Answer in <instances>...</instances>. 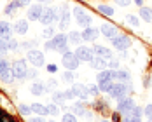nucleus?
I'll use <instances>...</instances> for the list:
<instances>
[{
    "instance_id": "f257e3e1",
    "label": "nucleus",
    "mask_w": 152,
    "mask_h": 122,
    "mask_svg": "<svg viewBox=\"0 0 152 122\" xmlns=\"http://www.w3.org/2000/svg\"><path fill=\"white\" fill-rule=\"evenodd\" d=\"M131 87L126 84L124 86V82L122 84H112V87L108 89V94H110V98H115V99H124V96H126V92L129 91Z\"/></svg>"
},
{
    "instance_id": "f03ea898",
    "label": "nucleus",
    "mask_w": 152,
    "mask_h": 122,
    "mask_svg": "<svg viewBox=\"0 0 152 122\" xmlns=\"http://www.w3.org/2000/svg\"><path fill=\"white\" fill-rule=\"evenodd\" d=\"M133 108H135V101H133L131 98H124V99H121V101H119V107H117V110H119V113H122L124 117H129Z\"/></svg>"
},
{
    "instance_id": "7ed1b4c3",
    "label": "nucleus",
    "mask_w": 152,
    "mask_h": 122,
    "mask_svg": "<svg viewBox=\"0 0 152 122\" xmlns=\"http://www.w3.org/2000/svg\"><path fill=\"white\" fill-rule=\"evenodd\" d=\"M63 66L66 68V70H75L77 66H79V58H77L74 52H65L63 54Z\"/></svg>"
},
{
    "instance_id": "20e7f679",
    "label": "nucleus",
    "mask_w": 152,
    "mask_h": 122,
    "mask_svg": "<svg viewBox=\"0 0 152 122\" xmlns=\"http://www.w3.org/2000/svg\"><path fill=\"white\" fill-rule=\"evenodd\" d=\"M26 58H28V61L33 66H42L44 65V54L39 49H30L28 54H26Z\"/></svg>"
},
{
    "instance_id": "39448f33",
    "label": "nucleus",
    "mask_w": 152,
    "mask_h": 122,
    "mask_svg": "<svg viewBox=\"0 0 152 122\" xmlns=\"http://www.w3.org/2000/svg\"><path fill=\"white\" fill-rule=\"evenodd\" d=\"M112 46L115 47V49H119V51H124V49H128V47L131 46V38L126 37V35H115L112 38Z\"/></svg>"
},
{
    "instance_id": "423d86ee",
    "label": "nucleus",
    "mask_w": 152,
    "mask_h": 122,
    "mask_svg": "<svg viewBox=\"0 0 152 122\" xmlns=\"http://www.w3.org/2000/svg\"><path fill=\"white\" fill-rule=\"evenodd\" d=\"M11 70H12V73H14L16 78H23V77H26V61L19 60V61H14L12 63V66H11Z\"/></svg>"
},
{
    "instance_id": "0eeeda50",
    "label": "nucleus",
    "mask_w": 152,
    "mask_h": 122,
    "mask_svg": "<svg viewBox=\"0 0 152 122\" xmlns=\"http://www.w3.org/2000/svg\"><path fill=\"white\" fill-rule=\"evenodd\" d=\"M74 12H75V17H77V21H79V25H80V26L88 28V26L91 25L93 19H91V16L88 14L86 11H82L80 7H75V9H74Z\"/></svg>"
},
{
    "instance_id": "6e6552de",
    "label": "nucleus",
    "mask_w": 152,
    "mask_h": 122,
    "mask_svg": "<svg viewBox=\"0 0 152 122\" xmlns=\"http://www.w3.org/2000/svg\"><path fill=\"white\" fill-rule=\"evenodd\" d=\"M53 49L54 51H60V52H66V42H68V38L65 37V35H54L53 37Z\"/></svg>"
},
{
    "instance_id": "1a4fd4ad",
    "label": "nucleus",
    "mask_w": 152,
    "mask_h": 122,
    "mask_svg": "<svg viewBox=\"0 0 152 122\" xmlns=\"http://www.w3.org/2000/svg\"><path fill=\"white\" fill-rule=\"evenodd\" d=\"M93 54H94V51L89 49V47H77L75 51V56L79 58V61H91L93 60Z\"/></svg>"
},
{
    "instance_id": "9d476101",
    "label": "nucleus",
    "mask_w": 152,
    "mask_h": 122,
    "mask_svg": "<svg viewBox=\"0 0 152 122\" xmlns=\"http://www.w3.org/2000/svg\"><path fill=\"white\" fill-rule=\"evenodd\" d=\"M54 19H56V12H54V9H51V7H46L39 21H40L42 25H46V26H47V25H51Z\"/></svg>"
},
{
    "instance_id": "9b49d317",
    "label": "nucleus",
    "mask_w": 152,
    "mask_h": 122,
    "mask_svg": "<svg viewBox=\"0 0 152 122\" xmlns=\"http://www.w3.org/2000/svg\"><path fill=\"white\" fill-rule=\"evenodd\" d=\"M42 12H44V7H42L40 4L31 5L30 9H28V19H30V21H39L40 16H42Z\"/></svg>"
},
{
    "instance_id": "f8f14e48",
    "label": "nucleus",
    "mask_w": 152,
    "mask_h": 122,
    "mask_svg": "<svg viewBox=\"0 0 152 122\" xmlns=\"http://www.w3.org/2000/svg\"><path fill=\"white\" fill-rule=\"evenodd\" d=\"M98 33H100V30L88 26V28H84V31H82L80 35H82V38H84V40H88V42H93V40H96Z\"/></svg>"
},
{
    "instance_id": "ddd939ff",
    "label": "nucleus",
    "mask_w": 152,
    "mask_h": 122,
    "mask_svg": "<svg viewBox=\"0 0 152 122\" xmlns=\"http://www.w3.org/2000/svg\"><path fill=\"white\" fill-rule=\"evenodd\" d=\"M72 91L75 92V96H79L80 99H86L89 96V91H88V86H82V84H74Z\"/></svg>"
},
{
    "instance_id": "4468645a",
    "label": "nucleus",
    "mask_w": 152,
    "mask_h": 122,
    "mask_svg": "<svg viewBox=\"0 0 152 122\" xmlns=\"http://www.w3.org/2000/svg\"><path fill=\"white\" fill-rule=\"evenodd\" d=\"M102 33L105 35L107 38H114L115 35H117V28L114 26V25H108V23H105V25H102Z\"/></svg>"
},
{
    "instance_id": "2eb2a0df",
    "label": "nucleus",
    "mask_w": 152,
    "mask_h": 122,
    "mask_svg": "<svg viewBox=\"0 0 152 122\" xmlns=\"http://www.w3.org/2000/svg\"><path fill=\"white\" fill-rule=\"evenodd\" d=\"M110 78H117V72H114V70H102L98 77H96V80L98 82H103V80H110Z\"/></svg>"
},
{
    "instance_id": "dca6fc26",
    "label": "nucleus",
    "mask_w": 152,
    "mask_h": 122,
    "mask_svg": "<svg viewBox=\"0 0 152 122\" xmlns=\"http://www.w3.org/2000/svg\"><path fill=\"white\" fill-rule=\"evenodd\" d=\"M60 28L61 30H65L66 26H68V23H70V12L66 11V7H61V16H60Z\"/></svg>"
},
{
    "instance_id": "f3484780",
    "label": "nucleus",
    "mask_w": 152,
    "mask_h": 122,
    "mask_svg": "<svg viewBox=\"0 0 152 122\" xmlns=\"http://www.w3.org/2000/svg\"><path fill=\"white\" fill-rule=\"evenodd\" d=\"M14 31L16 33H19V35H25V33L28 31V23H26V19H19V21H16Z\"/></svg>"
},
{
    "instance_id": "a211bd4d",
    "label": "nucleus",
    "mask_w": 152,
    "mask_h": 122,
    "mask_svg": "<svg viewBox=\"0 0 152 122\" xmlns=\"http://www.w3.org/2000/svg\"><path fill=\"white\" fill-rule=\"evenodd\" d=\"M91 63V68H94V70H103L107 66V63H105V58H100V56H93V60L89 61Z\"/></svg>"
},
{
    "instance_id": "6ab92c4d",
    "label": "nucleus",
    "mask_w": 152,
    "mask_h": 122,
    "mask_svg": "<svg viewBox=\"0 0 152 122\" xmlns=\"http://www.w3.org/2000/svg\"><path fill=\"white\" fill-rule=\"evenodd\" d=\"M93 51H94L96 56H100V58H112V51L107 49V47H103V46H94Z\"/></svg>"
},
{
    "instance_id": "aec40b11",
    "label": "nucleus",
    "mask_w": 152,
    "mask_h": 122,
    "mask_svg": "<svg viewBox=\"0 0 152 122\" xmlns=\"http://www.w3.org/2000/svg\"><path fill=\"white\" fill-rule=\"evenodd\" d=\"M0 37L2 38H11V26H9V23H5V21H0Z\"/></svg>"
},
{
    "instance_id": "412c9836",
    "label": "nucleus",
    "mask_w": 152,
    "mask_h": 122,
    "mask_svg": "<svg viewBox=\"0 0 152 122\" xmlns=\"http://www.w3.org/2000/svg\"><path fill=\"white\" fill-rule=\"evenodd\" d=\"M44 92H46V86H44V84L37 82V84H33V86H31V94L40 96V94H44Z\"/></svg>"
},
{
    "instance_id": "4be33fe9",
    "label": "nucleus",
    "mask_w": 152,
    "mask_h": 122,
    "mask_svg": "<svg viewBox=\"0 0 152 122\" xmlns=\"http://www.w3.org/2000/svg\"><path fill=\"white\" fill-rule=\"evenodd\" d=\"M140 16H142L147 23H152V9L151 7H142V9H140Z\"/></svg>"
},
{
    "instance_id": "5701e85b",
    "label": "nucleus",
    "mask_w": 152,
    "mask_h": 122,
    "mask_svg": "<svg viewBox=\"0 0 152 122\" xmlns=\"http://www.w3.org/2000/svg\"><path fill=\"white\" fill-rule=\"evenodd\" d=\"M31 112H35V113H39V115H46L47 107L40 105V103H33V105H31Z\"/></svg>"
},
{
    "instance_id": "b1692460",
    "label": "nucleus",
    "mask_w": 152,
    "mask_h": 122,
    "mask_svg": "<svg viewBox=\"0 0 152 122\" xmlns=\"http://www.w3.org/2000/svg\"><path fill=\"white\" fill-rule=\"evenodd\" d=\"M19 5H21V4H19V0H12V2H9V4H7V7H5V14H12Z\"/></svg>"
},
{
    "instance_id": "393cba45",
    "label": "nucleus",
    "mask_w": 152,
    "mask_h": 122,
    "mask_svg": "<svg viewBox=\"0 0 152 122\" xmlns=\"http://www.w3.org/2000/svg\"><path fill=\"white\" fill-rule=\"evenodd\" d=\"M117 78H119L121 82H126V84H128V82H129V72H128V70H119V72H117Z\"/></svg>"
},
{
    "instance_id": "a878e982",
    "label": "nucleus",
    "mask_w": 152,
    "mask_h": 122,
    "mask_svg": "<svg viewBox=\"0 0 152 122\" xmlns=\"http://www.w3.org/2000/svg\"><path fill=\"white\" fill-rule=\"evenodd\" d=\"M0 77H2V80H4V82H11L12 78H16V77H14V73H12V70H11V68H9V70H5L4 73H0Z\"/></svg>"
},
{
    "instance_id": "bb28decb",
    "label": "nucleus",
    "mask_w": 152,
    "mask_h": 122,
    "mask_svg": "<svg viewBox=\"0 0 152 122\" xmlns=\"http://www.w3.org/2000/svg\"><path fill=\"white\" fill-rule=\"evenodd\" d=\"M68 37H70L68 40H70L72 44H79V42H80V38H82V35H80L79 31H70V35H68Z\"/></svg>"
},
{
    "instance_id": "cd10ccee",
    "label": "nucleus",
    "mask_w": 152,
    "mask_h": 122,
    "mask_svg": "<svg viewBox=\"0 0 152 122\" xmlns=\"http://www.w3.org/2000/svg\"><path fill=\"white\" fill-rule=\"evenodd\" d=\"M124 21H126V23H129L131 26H138V25H140V23H138V17H137V16H133V14L124 16Z\"/></svg>"
},
{
    "instance_id": "c85d7f7f",
    "label": "nucleus",
    "mask_w": 152,
    "mask_h": 122,
    "mask_svg": "<svg viewBox=\"0 0 152 122\" xmlns=\"http://www.w3.org/2000/svg\"><path fill=\"white\" fill-rule=\"evenodd\" d=\"M98 11L105 16H114V9L108 7V5H98Z\"/></svg>"
},
{
    "instance_id": "c756f323",
    "label": "nucleus",
    "mask_w": 152,
    "mask_h": 122,
    "mask_svg": "<svg viewBox=\"0 0 152 122\" xmlns=\"http://www.w3.org/2000/svg\"><path fill=\"white\" fill-rule=\"evenodd\" d=\"M72 112H74V113H77V115H84L86 108H84V105H82V103H75V105L72 107Z\"/></svg>"
},
{
    "instance_id": "7c9ffc66",
    "label": "nucleus",
    "mask_w": 152,
    "mask_h": 122,
    "mask_svg": "<svg viewBox=\"0 0 152 122\" xmlns=\"http://www.w3.org/2000/svg\"><path fill=\"white\" fill-rule=\"evenodd\" d=\"M0 122H16V121H14V117H11L7 112L0 110Z\"/></svg>"
},
{
    "instance_id": "2f4dec72",
    "label": "nucleus",
    "mask_w": 152,
    "mask_h": 122,
    "mask_svg": "<svg viewBox=\"0 0 152 122\" xmlns=\"http://www.w3.org/2000/svg\"><path fill=\"white\" fill-rule=\"evenodd\" d=\"M18 47H19L18 40H14V38H7V49H9V51H18Z\"/></svg>"
},
{
    "instance_id": "473e14b6",
    "label": "nucleus",
    "mask_w": 152,
    "mask_h": 122,
    "mask_svg": "<svg viewBox=\"0 0 152 122\" xmlns=\"http://www.w3.org/2000/svg\"><path fill=\"white\" fill-rule=\"evenodd\" d=\"M47 113H51V115H54V117H56V115L60 113V107H58L56 103H53V105H49V107H47Z\"/></svg>"
},
{
    "instance_id": "72a5a7b5",
    "label": "nucleus",
    "mask_w": 152,
    "mask_h": 122,
    "mask_svg": "<svg viewBox=\"0 0 152 122\" xmlns=\"http://www.w3.org/2000/svg\"><path fill=\"white\" fill-rule=\"evenodd\" d=\"M19 113L23 117H28L31 113V107H26V105H19Z\"/></svg>"
},
{
    "instance_id": "f704fd0d",
    "label": "nucleus",
    "mask_w": 152,
    "mask_h": 122,
    "mask_svg": "<svg viewBox=\"0 0 152 122\" xmlns=\"http://www.w3.org/2000/svg\"><path fill=\"white\" fill-rule=\"evenodd\" d=\"M74 78H75V77H74V73H72V70H68V72H65V73H63V80H65L66 84H72V82H74Z\"/></svg>"
},
{
    "instance_id": "c9c22d12",
    "label": "nucleus",
    "mask_w": 152,
    "mask_h": 122,
    "mask_svg": "<svg viewBox=\"0 0 152 122\" xmlns=\"http://www.w3.org/2000/svg\"><path fill=\"white\" fill-rule=\"evenodd\" d=\"M7 51H9V49H7V40L0 37V56H4Z\"/></svg>"
},
{
    "instance_id": "e433bc0d",
    "label": "nucleus",
    "mask_w": 152,
    "mask_h": 122,
    "mask_svg": "<svg viewBox=\"0 0 152 122\" xmlns=\"http://www.w3.org/2000/svg\"><path fill=\"white\" fill-rule=\"evenodd\" d=\"M53 99H54V103L65 101V99H66V98H65V92H54V94H53Z\"/></svg>"
},
{
    "instance_id": "4c0bfd02",
    "label": "nucleus",
    "mask_w": 152,
    "mask_h": 122,
    "mask_svg": "<svg viewBox=\"0 0 152 122\" xmlns=\"http://www.w3.org/2000/svg\"><path fill=\"white\" fill-rule=\"evenodd\" d=\"M88 91H89V94L96 96V94L100 92V86H96V84H89V86H88Z\"/></svg>"
},
{
    "instance_id": "58836bf2",
    "label": "nucleus",
    "mask_w": 152,
    "mask_h": 122,
    "mask_svg": "<svg viewBox=\"0 0 152 122\" xmlns=\"http://www.w3.org/2000/svg\"><path fill=\"white\" fill-rule=\"evenodd\" d=\"M110 87H112V82H110V80H103V82H100V89H102V91L108 92Z\"/></svg>"
},
{
    "instance_id": "ea45409f",
    "label": "nucleus",
    "mask_w": 152,
    "mask_h": 122,
    "mask_svg": "<svg viewBox=\"0 0 152 122\" xmlns=\"http://www.w3.org/2000/svg\"><path fill=\"white\" fill-rule=\"evenodd\" d=\"M42 37H46V38H51V37H54V30H53V28H49V26H47L46 30L42 31Z\"/></svg>"
},
{
    "instance_id": "a19ab883",
    "label": "nucleus",
    "mask_w": 152,
    "mask_h": 122,
    "mask_svg": "<svg viewBox=\"0 0 152 122\" xmlns=\"http://www.w3.org/2000/svg\"><path fill=\"white\" fill-rule=\"evenodd\" d=\"M9 68H11V66H9V63H7V61L0 60V73H4V72H5V70H9Z\"/></svg>"
},
{
    "instance_id": "79ce46f5",
    "label": "nucleus",
    "mask_w": 152,
    "mask_h": 122,
    "mask_svg": "<svg viewBox=\"0 0 152 122\" xmlns=\"http://www.w3.org/2000/svg\"><path fill=\"white\" fill-rule=\"evenodd\" d=\"M140 115H142V110L135 105V108L131 110V115H129V117H137V119H140Z\"/></svg>"
},
{
    "instance_id": "37998d69",
    "label": "nucleus",
    "mask_w": 152,
    "mask_h": 122,
    "mask_svg": "<svg viewBox=\"0 0 152 122\" xmlns=\"http://www.w3.org/2000/svg\"><path fill=\"white\" fill-rule=\"evenodd\" d=\"M63 122H77V121H75V115H74V113H65Z\"/></svg>"
},
{
    "instance_id": "c03bdc74",
    "label": "nucleus",
    "mask_w": 152,
    "mask_h": 122,
    "mask_svg": "<svg viewBox=\"0 0 152 122\" xmlns=\"http://www.w3.org/2000/svg\"><path fill=\"white\" fill-rule=\"evenodd\" d=\"M108 66H110V68H112V70H117V68H119V61L112 60V61H110V65H108Z\"/></svg>"
},
{
    "instance_id": "a18cd8bd",
    "label": "nucleus",
    "mask_w": 152,
    "mask_h": 122,
    "mask_svg": "<svg viewBox=\"0 0 152 122\" xmlns=\"http://www.w3.org/2000/svg\"><path fill=\"white\" fill-rule=\"evenodd\" d=\"M74 96H75V92L72 91V89H70V91H65V98H66V99H72Z\"/></svg>"
},
{
    "instance_id": "49530a36",
    "label": "nucleus",
    "mask_w": 152,
    "mask_h": 122,
    "mask_svg": "<svg viewBox=\"0 0 152 122\" xmlns=\"http://www.w3.org/2000/svg\"><path fill=\"white\" fill-rule=\"evenodd\" d=\"M145 115H147L149 119H152V105H149V107L145 108Z\"/></svg>"
},
{
    "instance_id": "de8ad7c7",
    "label": "nucleus",
    "mask_w": 152,
    "mask_h": 122,
    "mask_svg": "<svg viewBox=\"0 0 152 122\" xmlns=\"http://www.w3.org/2000/svg\"><path fill=\"white\" fill-rule=\"evenodd\" d=\"M115 2H117V4H119V5H124V7H126V5H129V4H131V0H115Z\"/></svg>"
},
{
    "instance_id": "09e8293b",
    "label": "nucleus",
    "mask_w": 152,
    "mask_h": 122,
    "mask_svg": "<svg viewBox=\"0 0 152 122\" xmlns=\"http://www.w3.org/2000/svg\"><path fill=\"white\" fill-rule=\"evenodd\" d=\"M122 122H140V119H137V117H126Z\"/></svg>"
},
{
    "instance_id": "8fccbe9b",
    "label": "nucleus",
    "mask_w": 152,
    "mask_h": 122,
    "mask_svg": "<svg viewBox=\"0 0 152 122\" xmlns=\"http://www.w3.org/2000/svg\"><path fill=\"white\" fill-rule=\"evenodd\" d=\"M35 44H37L35 40H33V42H25V44H23V47H25V49H30V47H33Z\"/></svg>"
},
{
    "instance_id": "3c124183",
    "label": "nucleus",
    "mask_w": 152,
    "mask_h": 122,
    "mask_svg": "<svg viewBox=\"0 0 152 122\" xmlns=\"http://www.w3.org/2000/svg\"><path fill=\"white\" fill-rule=\"evenodd\" d=\"M47 86H49L51 89H56V86H58V84H56V80H49V82H47Z\"/></svg>"
},
{
    "instance_id": "603ef678",
    "label": "nucleus",
    "mask_w": 152,
    "mask_h": 122,
    "mask_svg": "<svg viewBox=\"0 0 152 122\" xmlns=\"http://www.w3.org/2000/svg\"><path fill=\"white\" fill-rule=\"evenodd\" d=\"M28 122H46V121H44L42 117H35V119H30Z\"/></svg>"
},
{
    "instance_id": "864d4df0",
    "label": "nucleus",
    "mask_w": 152,
    "mask_h": 122,
    "mask_svg": "<svg viewBox=\"0 0 152 122\" xmlns=\"http://www.w3.org/2000/svg\"><path fill=\"white\" fill-rule=\"evenodd\" d=\"M112 121H114V122H119V113H114V115H112Z\"/></svg>"
},
{
    "instance_id": "5fc2aeb1",
    "label": "nucleus",
    "mask_w": 152,
    "mask_h": 122,
    "mask_svg": "<svg viewBox=\"0 0 152 122\" xmlns=\"http://www.w3.org/2000/svg\"><path fill=\"white\" fill-rule=\"evenodd\" d=\"M47 70H49V72H56V66H54V65H49Z\"/></svg>"
},
{
    "instance_id": "6e6d98bb",
    "label": "nucleus",
    "mask_w": 152,
    "mask_h": 122,
    "mask_svg": "<svg viewBox=\"0 0 152 122\" xmlns=\"http://www.w3.org/2000/svg\"><path fill=\"white\" fill-rule=\"evenodd\" d=\"M30 2H31V0H19V4H21V5H28Z\"/></svg>"
},
{
    "instance_id": "4d7b16f0",
    "label": "nucleus",
    "mask_w": 152,
    "mask_h": 122,
    "mask_svg": "<svg viewBox=\"0 0 152 122\" xmlns=\"http://www.w3.org/2000/svg\"><path fill=\"white\" fill-rule=\"evenodd\" d=\"M26 77H35V72H33V70H28V72H26Z\"/></svg>"
},
{
    "instance_id": "13d9d810",
    "label": "nucleus",
    "mask_w": 152,
    "mask_h": 122,
    "mask_svg": "<svg viewBox=\"0 0 152 122\" xmlns=\"http://www.w3.org/2000/svg\"><path fill=\"white\" fill-rule=\"evenodd\" d=\"M46 49H53V42H47V44H46Z\"/></svg>"
},
{
    "instance_id": "bf43d9fd",
    "label": "nucleus",
    "mask_w": 152,
    "mask_h": 122,
    "mask_svg": "<svg viewBox=\"0 0 152 122\" xmlns=\"http://www.w3.org/2000/svg\"><path fill=\"white\" fill-rule=\"evenodd\" d=\"M135 4H137V5H142V4H143V0H135Z\"/></svg>"
},
{
    "instance_id": "052dcab7",
    "label": "nucleus",
    "mask_w": 152,
    "mask_h": 122,
    "mask_svg": "<svg viewBox=\"0 0 152 122\" xmlns=\"http://www.w3.org/2000/svg\"><path fill=\"white\" fill-rule=\"evenodd\" d=\"M39 2H40V4H42V2H51V0H39Z\"/></svg>"
},
{
    "instance_id": "680f3d73",
    "label": "nucleus",
    "mask_w": 152,
    "mask_h": 122,
    "mask_svg": "<svg viewBox=\"0 0 152 122\" xmlns=\"http://www.w3.org/2000/svg\"><path fill=\"white\" fill-rule=\"evenodd\" d=\"M149 122H152V119H149Z\"/></svg>"
},
{
    "instance_id": "e2e57ef3",
    "label": "nucleus",
    "mask_w": 152,
    "mask_h": 122,
    "mask_svg": "<svg viewBox=\"0 0 152 122\" xmlns=\"http://www.w3.org/2000/svg\"><path fill=\"white\" fill-rule=\"evenodd\" d=\"M103 122H108V121H103Z\"/></svg>"
},
{
    "instance_id": "0e129e2a",
    "label": "nucleus",
    "mask_w": 152,
    "mask_h": 122,
    "mask_svg": "<svg viewBox=\"0 0 152 122\" xmlns=\"http://www.w3.org/2000/svg\"><path fill=\"white\" fill-rule=\"evenodd\" d=\"M51 122H54V121H51Z\"/></svg>"
}]
</instances>
